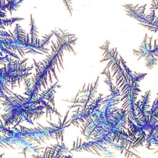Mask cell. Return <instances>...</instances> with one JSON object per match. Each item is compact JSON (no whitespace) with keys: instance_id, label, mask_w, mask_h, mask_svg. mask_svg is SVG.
<instances>
[{"instance_id":"cell-1","label":"cell","mask_w":158,"mask_h":158,"mask_svg":"<svg viewBox=\"0 0 158 158\" xmlns=\"http://www.w3.org/2000/svg\"><path fill=\"white\" fill-rule=\"evenodd\" d=\"M31 18V23H30V43L31 44H33L35 41L38 40V28L35 26V21L33 19L32 15H30Z\"/></svg>"}]
</instances>
